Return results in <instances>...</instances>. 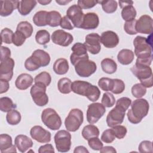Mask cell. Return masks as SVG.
Listing matches in <instances>:
<instances>
[{
  "label": "cell",
  "mask_w": 153,
  "mask_h": 153,
  "mask_svg": "<svg viewBox=\"0 0 153 153\" xmlns=\"http://www.w3.org/2000/svg\"><path fill=\"white\" fill-rule=\"evenodd\" d=\"M115 139L114 132L112 128L105 130L102 134L101 140L106 143H112Z\"/></svg>",
  "instance_id": "obj_46"
},
{
  "label": "cell",
  "mask_w": 153,
  "mask_h": 153,
  "mask_svg": "<svg viewBox=\"0 0 153 153\" xmlns=\"http://www.w3.org/2000/svg\"><path fill=\"white\" fill-rule=\"evenodd\" d=\"M20 113L15 109H11L7 112L6 115V120L10 125L14 126L18 124L21 121Z\"/></svg>",
  "instance_id": "obj_36"
},
{
  "label": "cell",
  "mask_w": 153,
  "mask_h": 153,
  "mask_svg": "<svg viewBox=\"0 0 153 153\" xmlns=\"http://www.w3.org/2000/svg\"><path fill=\"white\" fill-rule=\"evenodd\" d=\"M0 93L2 94L5 92H7L9 88H10V84L9 82L7 80L5 79H0Z\"/></svg>",
  "instance_id": "obj_57"
},
{
  "label": "cell",
  "mask_w": 153,
  "mask_h": 153,
  "mask_svg": "<svg viewBox=\"0 0 153 153\" xmlns=\"http://www.w3.org/2000/svg\"><path fill=\"white\" fill-rule=\"evenodd\" d=\"M98 4L102 5L103 11L108 14L114 13L117 10L118 7L117 2L114 0L98 1Z\"/></svg>",
  "instance_id": "obj_34"
},
{
  "label": "cell",
  "mask_w": 153,
  "mask_h": 153,
  "mask_svg": "<svg viewBox=\"0 0 153 153\" xmlns=\"http://www.w3.org/2000/svg\"><path fill=\"white\" fill-rule=\"evenodd\" d=\"M134 54L137 58H146L152 57L151 41L149 38L137 36L133 40Z\"/></svg>",
  "instance_id": "obj_5"
},
{
  "label": "cell",
  "mask_w": 153,
  "mask_h": 153,
  "mask_svg": "<svg viewBox=\"0 0 153 153\" xmlns=\"http://www.w3.org/2000/svg\"><path fill=\"white\" fill-rule=\"evenodd\" d=\"M51 81V76L50 74L46 71L39 73L34 78L35 83H41L47 87L50 84Z\"/></svg>",
  "instance_id": "obj_40"
},
{
  "label": "cell",
  "mask_w": 153,
  "mask_h": 153,
  "mask_svg": "<svg viewBox=\"0 0 153 153\" xmlns=\"http://www.w3.org/2000/svg\"><path fill=\"white\" fill-rule=\"evenodd\" d=\"M14 145L20 152L23 153L33 146V142L28 136L19 134L15 137Z\"/></svg>",
  "instance_id": "obj_22"
},
{
  "label": "cell",
  "mask_w": 153,
  "mask_h": 153,
  "mask_svg": "<svg viewBox=\"0 0 153 153\" xmlns=\"http://www.w3.org/2000/svg\"><path fill=\"white\" fill-rule=\"evenodd\" d=\"M137 12L132 4L124 7L121 11V17L126 22L135 19Z\"/></svg>",
  "instance_id": "obj_32"
},
{
  "label": "cell",
  "mask_w": 153,
  "mask_h": 153,
  "mask_svg": "<svg viewBox=\"0 0 153 153\" xmlns=\"http://www.w3.org/2000/svg\"><path fill=\"white\" fill-rule=\"evenodd\" d=\"M138 149L141 153H152L153 152L152 142L149 140H143L141 142L139 145Z\"/></svg>",
  "instance_id": "obj_50"
},
{
  "label": "cell",
  "mask_w": 153,
  "mask_h": 153,
  "mask_svg": "<svg viewBox=\"0 0 153 153\" xmlns=\"http://www.w3.org/2000/svg\"><path fill=\"white\" fill-rule=\"evenodd\" d=\"M51 40L55 44L62 46H69L74 41L73 36L62 29H58L53 32L51 35Z\"/></svg>",
  "instance_id": "obj_17"
},
{
  "label": "cell",
  "mask_w": 153,
  "mask_h": 153,
  "mask_svg": "<svg viewBox=\"0 0 153 153\" xmlns=\"http://www.w3.org/2000/svg\"><path fill=\"white\" fill-rule=\"evenodd\" d=\"M33 82V77L30 74L24 73L17 76L15 81V85L19 90H25L32 85Z\"/></svg>",
  "instance_id": "obj_25"
},
{
  "label": "cell",
  "mask_w": 153,
  "mask_h": 153,
  "mask_svg": "<svg viewBox=\"0 0 153 153\" xmlns=\"http://www.w3.org/2000/svg\"><path fill=\"white\" fill-rule=\"evenodd\" d=\"M56 2L60 5H65L66 4L71 2V1H57V0H56Z\"/></svg>",
  "instance_id": "obj_62"
},
{
  "label": "cell",
  "mask_w": 153,
  "mask_h": 153,
  "mask_svg": "<svg viewBox=\"0 0 153 153\" xmlns=\"http://www.w3.org/2000/svg\"><path fill=\"white\" fill-rule=\"evenodd\" d=\"M69 70L68 60L64 58L57 59L53 64V71L57 75H64Z\"/></svg>",
  "instance_id": "obj_28"
},
{
  "label": "cell",
  "mask_w": 153,
  "mask_h": 153,
  "mask_svg": "<svg viewBox=\"0 0 153 153\" xmlns=\"http://www.w3.org/2000/svg\"><path fill=\"white\" fill-rule=\"evenodd\" d=\"M26 37L22 32L16 30L13 36V43L17 47L22 45L25 42Z\"/></svg>",
  "instance_id": "obj_48"
},
{
  "label": "cell",
  "mask_w": 153,
  "mask_h": 153,
  "mask_svg": "<svg viewBox=\"0 0 153 153\" xmlns=\"http://www.w3.org/2000/svg\"><path fill=\"white\" fill-rule=\"evenodd\" d=\"M114 84L113 79L106 78V77H102L99 79L98 81V85L99 87L103 91H110L112 90Z\"/></svg>",
  "instance_id": "obj_41"
},
{
  "label": "cell",
  "mask_w": 153,
  "mask_h": 153,
  "mask_svg": "<svg viewBox=\"0 0 153 153\" xmlns=\"http://www.w3.org/2000/svg\"><path fill=\"white\" fill-rule=\"evenodd\" d=\"M132 74L146 88L152 87V71L150 66L135 63L130 69Z\"/></svg>",
  "instance_id": "obj_4"
},
{
  "label": "cell",
  "mask_w": 153,
  "mask_h": 153,
  "mask_svg": "<svg viewBox=\"0 0 153 153\" xmlns=\"http://www.w3.org/2000/svg\"><path fill=\"white\" fill-rule=\"evenodd\" d=\"M48 12L46 11H39L33 17V22L37 26H45L48 25Z\"/></svg>",
  "instance_id": "obj_31"
},
{
  "label": "cell",
  "mask_w": 153,
  "mask_h": 153,
  "mask_svg": "<svg viewBox=\"0 0 153 153\" xmlns=\"http://www.w3.org/2000/svg\"><path fill=\"white\" fill-rule=\"evenodd\" d=\"M74 153L76 152H84V153H88L89 151L86 149L85 147L83 146H78L76 147H75L74 151Z\"/></svg>",
  "instance_id": "obj_59"
},
{
  "label": "cell",
  "mask_w": 153,
  "mask_h": 153,
  "mask_svg": "<svg viewBox=\"0 0 153 153\" xmlns=\"http://www.w3.org/2000/svg\"><path fill=\"white\" fill-rule=\"evenodd\" d=\"M99 24V19L97 14L95 13H87L84 15L80 28L87 30L94 29L98 27Z\"/></svg>",
  "instance_id": "obj_21"
},
{
  "label": "cell",
  "mask_w": 153,
  "mask_h": 153,
  "mask_svg": "<svg viewBox=\"0 0 153 153\" xmlns=\"http://www.w3.org/2000/svg\"><path fill=\"white\" fill-rule=\"evenodd\" d=\"M16 105L10 97H2L0 98V109L2 112H8L11 109L16 108Z\"/></svg>",
  "instance_id": "obj_38"
},
{
  "label": "cell",
  "mask_w": 153,
  "mask_h": 153,
  "mask_svg": "<svg viewBox=\"0 0 153 153\" xmlns=\"http://www.w3.org/2000/svg\"><path fill=\"white\" fill-rule=\"evenodd\" d=\"M41 120L44 124L51 130H57L62 126V120L57 112L52 108L44 109L41 114Z\"/></svg>",
  "instance_id": "obj_6"
},
{
  "label": "cell",
  "mask_w": 153,
  "mask_h": 153,
  "mask_svg": "<svg viewBox=\"0 0 153 153\" xmlns=\"http://www.w3.org/2000/svg\"><path fill=\"white\" fill-rule=\"evenodd\" d=\"M119 37L118 35L112 30L103 32L100 36V42L104 47L108 48L115 47L119 43Z\"/></svg>",
  "instance_id": "obj_20"
},
{
  "label": "cell",
  "mask_w": 153,
  "mask_h": 153,
  "mask_svg": "<svg viewBox=\"0 0 153 153\" xmlns=\"http://www.w3.org/2000/svg\"><path fill=\"white\" fill-rule=\"evenodd\" d=\"M126 111V110L124 108L116 105L107 115L106 121L108 126L113 127L115 126L121 124L124 121Z\"/></svg>",
  "instance_id": "obj_12"
},
{
  "label": "cell",
  "mask_w": 153,
  "mask_h": 153,
  "mask_svg": "<svg viewBox=\"0 0 153 153\" xmlns=\"http://www.w3.org/2000/svg\"><path fill=\"white\" fill-rule=\"evenodd\" d=\"M136 30L137 32L144 34H151L153 30L152 18L146 14L142 15L136 20Z\"/></svg>",
  "instance_id": "obj_16"
},
{
  "label": "cell",
  "mask_w": 153,
  "mask_h": 153,
  "mask_svg": "<svg viewBox=\"0 0 153 153\" xmlns=\"http://www.w3.org/2000/svg\"><path fill=\"white\" fill-rule=\"evenodd\" d=\"M72 53L70 56V60L72 65L75 64L81 60L88 59L89 57L87 53L86 47L84 44L81 42L75 43L71 48Z\"/></svg>",
  "instance_id": "obj_15"
},
{
  "label": "cell",
  "mask_w": 153,
  "mask_h": 153,
  "mask_svg": "<svg viewBox=\"0 0 153 153\" xmlns=\"http://www.w3.org/2000/svg\"><path fill=\"white\" fill-rule=\"evenodd\" d=\"M100 153H116L117 151L115 149L111 146H105L102 147L100 150Z\"/></svg>",
  "instance_id": "obj_58"
},
{
  "label": "cell",
  "mask_w": 153,
  "mask_h": 153,
  "mask_svg": "<svg viewBox=\"0 0 153 153\" xmlns=\"http://www.w3.org/2000/svg\"><path fill=\"white\" fill-rule=\"evenodd\" d=\"M54 143L57 150L60 152H68L71 146V134L66 130L58 131L54 135Z\"/></svg>",
  "instance_id": "obj_9"
},
{
  "label": "cell",
  "mask_w": 153,
  "mask_h": 153,
  "mask_svg": "<svg viewBox=\"0 0 153 153\" xmlns=\"http://www.w3.org/2000/svg\"><path fill=\"white\" fill-rule=\"evenodd\" d=\"M37 1L35 0H23L20 1L17 10L19 13L22 16L29 14L35 8Z\"/></svg>",
  "instance_id": "obj_27"
},
{
  "label": "cell",
  "mask_w": 153,
  "mask_h": 153,
  "mask_svg": "<svg viewBox=\"0 0 153 153\" xmlns=\"http://www.w3.org/2000/svg\"><path fill=\"white\" fill-rule=\"evenodd\" d=\"M146 93V88L141 83H137L131 87V93L133 96L137 99L141 98Z\"/></svg>",
  "instance_id": "obj_42"
},
{
  "label": "cell",
  "mask_w": 153,
  "mask_h": 153,
  "mask_svg": "<svg viewBox=\"0 0 153 153\" xmlns=\"http://www.w3.org/2000/svg\"><path fill=\"white\" fill-rule=\"evenodd\" d=\"M114 84L111 92L115 94L122 93L125 90V84L123 80L120 79H113Z\"/></svg>",
  "instance_id": "obj_45"
},
{
  "label": "cell",
  "mask_w": 153,
  "mask_h": 153,
  "mask_svg": "<svg viewBox=\"0 0 153 153\" xmlns=\"http://www.w3.org/2000/svg\"><path fill=\"white\" fill-rule=\"evenodd\" d=\"M0 15L2 17H7L11 14L15 9L18 8L20 1L13 0L1 1Z\"/></svg>",
  "instance_id": "obj_24"
},
{
  "label": "cell",
  "mask_w": 153,
  "mask_h": 153,
  "mask_svg": "<svg viewBox=\"0 0 153 153\" xmlns=\"http://www.w3.org/2000/svg\"><path fill=\"white\" fill-rule=\"evenodd\" d=\"M0 151L1 153L16 152V145H13L12 137L8 134L0 135Z\"/></svg>",
  "instance_id": "obj_23"
},
{
  "label": "cell",
  "mask_w": 153,
  "mask_h": 153,
  "mask_svg": "<svg viewBox=\"0 0 153 153\" xmlns=\"http://www.w3.org/2000/svg\"><path fill=\"white\" fill-rule=\"evenodd\" d=\"M99 130L98 127L93 124H88L85 126L82 130V136L85 140H88L90 138L94 137H99Z\"/></svg>",
  "instance_id": "obj_29"
},
{
  "label": "cell",
  "mask_w": 153,
  "mask_h": 153,
  "mask_svg": "<svg viewBox=\"0 0 153 153\" xmlns=\"http://www.w3.org/2000/svg\"><path fill=\"white\" fill-rule=\"evenodd\" d=\"M77 3V5L82 9H89L94 7L97 4H98V1L78 0Z\"/></svg>",
  "instance_id": "obj_52"
},
{
  "label": "cell",
  "mask_w": 153,
  "mask_h": 153,
  "mask_svg": "<svg viewBox=\"0 0 153 153\" xmlns=\"http://www.w3.org/2000/svg\"><path fill=\"white\" fill-rule=\"evenodd\" d=\"M112 129L114 132L115 137L118 138V139H123L126 136L127 132L126 127L124 126H121L120 124L112 127Z\"/></svg>",
  "instance_id": "obj_49"
},
{
  "label": "cell",
  "mask_w": 153,
  "mask_h": 153,
  "mask_svg": "<svg viewBox=\"0 0 153 153\" xmlns=\"http://www.w3.org/2000/svg\"><path fill=\"white\" fill-rule=\"evenodd\" d=\"M119 3V5L120 7L121 8H123L124 7L130 5V4H133V2L131 1H119L118 2Z\"/></svg>",
  "instance_id": "obj_60"
},
{
  "label": "cell",
  "mask_w": 153,
  "mask_h": 153,
  "mask_svg": "<svg viewBox=\"0 0 153 153\" xmlns=\"http://www.w3.org/2000/svg\"><path fill=\"white\" fill-rule=\"evenodd\" d=\"M100 42V36L97 33H91L86 35L84 44L91 54H97L101 50Z\"/></svg>",
  "instance_id": "obj_14"
},
{
  "label": "cell",
  "mask_w": 153,
  "mask_h": 153,
  "mask_svg": "<svg viewBox=\"0 0 153 153\" xmlns=\"http://www.w3.org/2000/svg\"><path fill=\"white\" fill-rule=\"evenodd\" d=\"M35 40L38 44L42 45H46L50 40V33L44 29L39 30L35 35Z\"/></svg>",
  "instance_id": "obj_39"
},
{
  "label": "cell",
  "mask_w": 153,
  "mask_h": 153,
  "mask_svg": "<svg viewBox=\"0 0 153 153\" xmlns=\"http://www.w3.org/2000/svg\"><path fill=\"white\" fill-rule=\"evenodd\" d=\"M47 86L41 83H35L30 90L34 103L38 106H44L48 102V97L46 93Z\"/></svg>",
  "instance_id": "obj_8"
},
{
  "label": "cell",
  "mask_w": 153,
  "mask_h": 153,
  "mask_svg": "<svg viewBox=\"0 0 153 153\" xmlns=\"http://www.w3.org/2000/svg\"><path fill=\"white\" fill-rule=\"evenodd\" d=\"M101 67L103 71L108 74L115 73L117 69L116 62L112 59L105 58L101 62Z\"/></svg>",
  "instance_id": "obj_30"
},
{
  "label": "cell",
  "mask_w": 153,
  "mask_h": 153,
  "mask_svg": "<svg viewBox=\"0 0 153 153\" xmlns=\"http://www.w3.org/2000/svg\"><path fill=\"white\" fill-rule=\"evenodd\" d=\"M84 15V14L82 8L76 4H73L67 10L66 16L69 19L74 27L80 28Z\"/></svg>",
  "instance_id": "obj_13"
},
{
  "label": "cell",
  "mask_w": 153,
  "mask_h": 153,
  "mask_svg": "<svg viewBox=\"0 0 153 153\" xmlns=\"http://www.w3.org/2000/svg\"><path fill=\"white\" fill-rule=\"evenodd\" d=\"M51 2V1H50H50H47V0H39V1H37V2L41 4L42 5H47V4H50Z\"/></svg>",
  "instance_id": "obj_61"
},
{
  "label": "cell",
  "mask_w": 153,
  "mask_h": 153,
  "mask_svg": "<svg viewBox=\"0 0 153 153\" xmlns=\"http://www.w3.org/2000/svg\"><path fill=\"white\" fill-rule=\"evenodd\" d=\"M71 89L74 93L85 96L91 102L97 101L100 96V91L98 87L85 81H74L72 82Z\"/></svg>",
  "instance_id": "obj_1"
},
{
  "label": "cell",
  "mask_w": 153,
  "mask_h": 153,
  "mask_svg": "<svg viewBox=\"0 0 153 153\" xmlns=\"http://www.w3.org/2000/svg\"><path fill=\"white\" fill-rule=\"evenodd\" d=\"M105 112V107L102 103L96 102L90 104L87 110V120L88 123L93 124L103 116Z\"/></svg>",
  "instance_id": "obj_11"
},
{
  "label": "cell",
  "mask_w": 153,
  "mask_h": 153,
  "mask_svg": "<svg viewBox=\"0 0 153 153\" xmlns=\"http://www.w3.org/2000/svg\"><path fill=\"white\" fill-rule=\"evenodd\" d=\"M54 149L51 144L47 143L44 145L41 146L38 149L39 153H44V152H54Z\"/></svg>",
  "instance_id": "obj_56"
},
{
  "label": "cell",
  "mask_w": 153,
  "mask_h": 153,
  "mask_svg": "<svg viewBox=\"0 0 153 153\" xmlns=\"http://www.w3.org/2000/svg\"><path fill=\"white\" fill-rule=\"evenodd\" d=\"M115 103V98L114 96L109 92H106L103 94L102 98V104L107 108L112 107Z\"/></svg>",
  "instance_id": "obj_44"
},
{
  "label": "cell",
  "mask_w": 153,
  "mask_h": 153,
  "mask_svg": "<svg viewBox=\"0 0 153 153\" xmlns=\"http://www.w3.org/2000/svg\"><path fill=\"white\" fill-rule=\"evenodd\" d=\"M16 30L23 33L26 38H27L30 37L33 33V27L29 22L27 21H22L17 25Z\"/></svg>",
  "instance_id": "obj_35"
},
{
  "label": "cell",
  "mask_w": 153,
  "mask_h": 153,
  "mask_svg": "<svg viewBox=\"0 0 153 153\" xmlns=\"http://www.w3.org/2000/svg\"><path fill=\"white\" fill-rule=\"evenodd\" d=\"M72 81L68 78H60L57 83L59 91L62 94H69L72 91Z\"/></svg>",
  "instance_id": "obj_33"
},
{
  "label": "cell",
  "mask_w": 153,
  "mask_h": 153,
  "mask_svg": "<svg viewBox=\"0 0 153 153\" xmlns=\"http://www.w3.org/2000/svg\"><path fill=\"white\" fill-rule=\"evenodd\" d=\"M130 106L131 108L127 113L128 121L134 124L140 123L148 114L149 109L148 102L145 99L139 98L134 100Z\"/></svg>",
  "instance_id": "obj_2"
},
{
  "label": "cell",
  "mask_w": 153,
  "mask_h": 153,
  "mask_svg": "<svg viewBox=\"0 0 153 153\" xmlns=\"http://www.w3.org/2000/svg\"><path fill=\"white\" fill-rule=\"evenodd\" d=\"M136 19H133L132 20L125 22L124 25V29L127 34L133 35H136L137 33L136 30Z\"/></svg>",
  "instance_id": "obj_47"
},
{
  "label": "cell",
  "mask_w": 153,
  "mask_h": 153,
  "mask_svg": "<svg viewBox=\"0 0 153 153\" xmlns=\"http://www.w3.org/2000/svg\"><path fill=\"white\" fill-rule=\"evenodd\" d=\"M14 32L12 30L5 27L1 32V42H4L7 44H11L13 43V36Z\"/></svg>",
  "instance_id": "obj_43"
},
{
  "label": "cell",
  "mask_w": 153,
  "mask_h": 153,
  "mask_svg": "<svg viewBox=\"0 0 153 153\" xmlns=\"http://www.w3.org/2000/svg\"><path fill=\"white\" fill-rule=\"evenodd\" d=\"M74 66L76 73L81 77H88L93 74L97 69L96 63L88 59L81 60L77 62Z\"/></svg>",
  "instance_id": "obj_10"
},
{
  "label": "cell",
  "mask_w": 153,
  "mask_h": 153,
  "mask_svg": "<svg viewBox=\"0 0 153 153\" xmlns=\"http://www.w3.org/2000/svg\"><path fill=\"white\" fill-rule=\"evenodd\" d=\"M30 135L32 139L39 143H48L51 141V133L40 126H35L30 130Z\"/></svg>",
  "instance_id": "obj_18"
},
{
  "label": "cell",
  "mask_w": 153,
  "mask_h": 153,
  "mask_svg": "<svg viewBox=\"0 0 153 153\" xmlns=\"http://www.w3.org/2000/svg\"><path fill=\"white\" fill-rule=\"evenodd\" d=\"M15 65L14 60L8 58L1 61L0 63V79L10 81L13 76V69Z\"/></svg>",
  "instance_id": "obj_19"
},
{
  "label": "cell",
  "mask_w": 153,
  "mask_h": 153,
  "mask_svg": "<svg viewBox=\"0 0 153 153\" xmlns=\"http://www.w3.org/2000/svg\"><path fill=\"white\" fill-rule=\"evenodd\" d=\"M11 57V50L7 47H1V58L0 60L2 61Z\"/></svg>",
  "instance_id": "obj_55"
},
{
  "label": "cell",
  "mask_w": 153,
  "mask_h": 153,
  "mask_svg": "<svg viewBox=\"0 0 153 153\" xmlns=\"http://www.w3.org/2000/svg\"><path fill=\"white\" fill-rule=\"evenodd\" d=\"M83 112L78 108L72 109L65 120V126L69 131L74 132L79 129L83 123Z\"/></svg>",
  "instance_id": "obj_7"
},
{
  "label": "cell",
  "mask_w": 153,
  "mask_h": 153,
  "mask_svg": "<svg viewBox=\"0 0 153 153\" xmlns=\"http://www.w3.org/2000/svg\"><path fill=\"white\" fill-rule=\"evenodd\" d=\"M88 144L92 149L95 151H99L103 147V143L98 137L89 139L88 140Z\"/></svg>",
  "instance_id": "obj_51"
},
{
  "label": "cell",
  "mask_w": 153,
  "mask_h": 153,
  "mask_svg": "<svg viewBox=\"0 0 153 153\" xmlns=\"http://www.w3.org/2000/svg\"><path fill=\"white\" fill-rule=\"evenodd\" d=\"M134 54L133 51L129 49H122L117 55L118 61L123 65L130 64L134 60Z\"/></svg>",
  "instance_id": "obj_26"
},
{
  "label": "cell",
  "mask_w": 153,
  "mask_h": 153,
  "mask_svg": "<svg viewBox=\"0 0 153 153\" xmlns=\"http://www.w3.org/2000/svg\"><path fill=\"white\" fill-rule=\"evenodd\" d=\"M60 26L62 29L67 30H72L74 28V26L66 16H63L62 18L60 23Z\"/></svg>",
  "instance_id": "obj_54"
},
{
  "label": "cell",
  "mask_w": 153,
  "mask_h": 153,
  "mask_svg": "<svg viewBox=\"0 0 153 153\" xmlns=\"http://www.w3.org/2000/svg\"><path fill=\"white\" fill-rule=\"evenodd\" d=\"M50 54L41 49L35 50L25 62V67L29 71H34L40 67H45L50 62Z\"/></svg>",
  "instance_id": "obj_3"
},
{
  "label": "cell",
  "mask_w": 153,
  "mask_h": 153,
  "mask_svg": "<svg viewBox=\"0 0 153 153\" xmlns=\"http://www.w3.org/2000/svg\"><path fill=\"white\" fill-rule=\"evenodd\" d=\"M131 103V100L127 97H123L118 99L117 100L116 105L124 108L125 110H127Z\"/></svg>",
  "instance_id": "obj_53"
},
{
  "label": "cell",
  "mask_w": 153,
  "mask_h": 153,
  "mask_svg": "<svg viewBox=\"0 0 153 153\" xmlns=\"http://www.w3.org/2000/svg\"><path fill=\"white\" fill-rule=\"evenodd\" d=\"M62 19L61 14L57 11L48 12V25L51 27H57L60 25Z\"/></svg>",
  "instance_id": "obj_37"
}]
</instances>
